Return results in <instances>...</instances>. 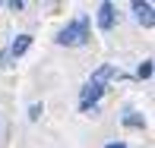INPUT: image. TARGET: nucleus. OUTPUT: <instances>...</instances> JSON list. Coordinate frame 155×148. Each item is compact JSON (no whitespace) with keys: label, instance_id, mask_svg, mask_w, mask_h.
Instances as JSON below:
<instances>
[{"label":"nucleus","instance_id":"nucleus-6","mask_svg":"<svg viewBox=\"0 0 155 148\" xmlns=\"http://www.w3.org/2000/svg\"><path fill=\"white\" fill-rule=\"evenodd\" d=\"M124 123H127V126H133V129H143V126H146V123H143V117H139L136 110H127V114H124Z\"/></svg>","mask_w":155,"mask_h":148},{"label":"nucleus","instance_id":"nucleus-3","mask_svg":"<svg viewBox=\"0 0 155 148\" xmlns=\"http://www.w3.org/2000/svg\"><path fill=\"white\" fill-rule=\"evenodd\" d=\"M152 10H155V6L149 3V0H146V3H139V0H136V3H133L136 22H139V25H146V29H152V25H155V16H152Z\"/></svg>","mask_w":155,"mask_h":148},{"label":"nucleus","instance_id":"nucleus-2","mask_svg":"<svg viewBox=\"0 0 155 148\" xmlns=\"http://www.w3.org/2000/svg\"><path fill=\"white\" fill-rule=\"evenodd\" d=\"M54 41L63 44V47H82V44H89V19H86V16L73 19L67 29L57 32V38H54Z\"/></svg>","mask_w":155,"mask_h":148},{"label":"nucleus","instance_id":"nucleus-1","mask_svg":"<svg viewBox=\"0 0 155 148\" xmlns=\"http://www.w3.org/2000/svg\"><path fill=\"white\" fill-rule=\"evenodd\" d=\"M114 73H117L114 66H98L95 69V76L86 82V88L79 91V110L82 114H89V110L98 107V101H101V95H104V82L114 79Z\"/></svg>","mask_w":155,"mask_h":148},{"label":"nucleus","instance_id":"nucleus-9","mask_svg":"<svg viewBox=\"0 0 155 148\" xmlns=\"http://www.w3.org/2000/svg\"><path fill=\"white\" fill-rule=\"evenodd\" d=\"M104 148H127V145H120V142H108Z\"/></svg>","mask_w":155,"mask_h":148},{"label":"nucleus","instance_id":"nucleus-7","mask_svg":"<svg viewBox=\"0 0 155 148\" xmlns=\"http://www.w3.org/2000/svg\"><path fill=\"white\" fill-rule=\"evenodd\" d=\"M136 76H139V79H152V60H143V63H139Z\"/></svg>","mask_w":155,"mask_h":148},{"label":"nucleus","instance_id":"nucleus-5","mask_svg":"<svg viewBox=\"0 0 155 148\" xmlns=\"http://www.w3.org/2000/svg\"><path fill=\"white\" fill-rule=\"evenodd\" d=\"M29 47H32V35H16V38H13V44L6 47V57H10V60H13V57H22Z\"/></svg>","mask_w":155,"mask_h":148},{"label":"nucleus","instance_id":"nucleus-8","mask_svg":"<svg viewBox=\"0 0 155 148\" xmlns=\"http://www.w3.org/2000/svg\"><path fill=\"white\" fill-rule=\"evenodd\" d=\"M41 114H45V107H41V104H32V107H29V120H38Z\"/></svg>","mask_w":155,"mask_h":148},{"label":"nucleus","instance_id":"nucleus-4","mask_svg":"<svg viewBox=\"0 0 155 148\" xmlns=\"http://www.w3.org/2000/svg\"><path fill=\"white\" fill-rule=\"evenodd\" d=\"M98 29L101 32H111L114 29V3H98Z\"/></svg>","mask_w":155,"mask_h":148}]
</instances>
